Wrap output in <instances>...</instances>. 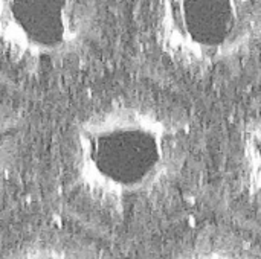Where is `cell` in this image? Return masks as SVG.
Masks as SVG:
<instances>
[{"mask_svg":"<svg viewBox=\"0 0 261 259\" xmlns=\"http://www.w3.org/2000/svg\"><path fill=\"white\" fill-rule=\"evenodd\" d=\"M99 24L101 0H0V52L26 66L70 61Z\"/></svg>","mask_w":261,"mask_h":259,"instance_id":"3","label":"cell"},{"mask_svg":"<svg viewBox=\"0 0 261 259\" xmlns=\"http://www.w3.org/2000/svg\"><path fill=\"white\" fill-rule=\"evenodd\" d=\"M24 128L21 121L0 107V186L12 174L23 147Z\"/></svg>","mask_w":261,"mask_h":259,"instance_id":"6","label":"cell"},{"mask_svg":"<svg viewBox=\"0 0 261 259\" xmlns=\"http://www.w3.org/2000/svg\"><path fill=\"white\" fill-rule=\"evenodd\" d=\"M0 259H96L89 247L70 240H35L6 252Z\"/></svg>","mask_w":261,"mask_h":259,"instance_id":"5","label":"cell"},{"mask_svg":"<svg viewBox=\"0 0 261 259\" xmlns=\"http://www.w3.org/2000/svg\"><path fill=\"white\" fill-rule=\"evenodd\" d=\"M188 157V131L171 111L147 102L102 105L78 121L69 142V172L78 192L122 211L164 191Z\"/></svg>","mask_w":261,"mask_h":259,"instance_id":"1","label":"cell"},{"mask_svg":"<svg viewBox=\"0 0 261 259\" xmlns=\"http://www.w3.org/2000/svg\"><path fill=\"white\" fill-rule=\"evenodd\" d=\"M167 259H260L258 249L236 235L197 238Z\"/></svg>","mask_w":261,"mask_h":259,"instance_id":"4","label":"cell"},{"mask_svg":"<svg viewBox=\"0 0 261 259\" xmlns=\"http://www.w3.org/2000/svg\"><path fill=\"white\" fill-rule=\"evenodd\" d=\"M156 46L188 70H214L249 56L260 43L261 0H156Z\"/></svg>","mask_w":261,"mask_h":259,"instance_id":"2","label":"cell"}]
</instances>
